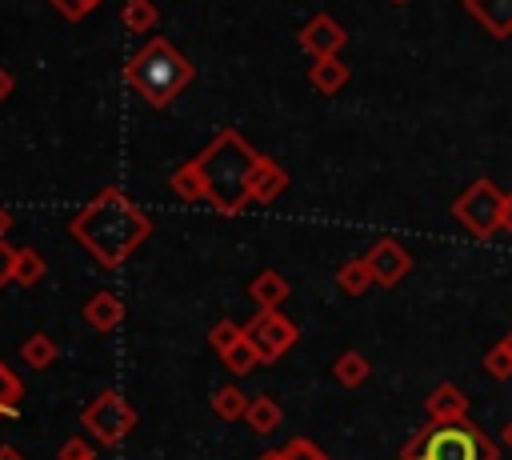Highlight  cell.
Returning <instances> with one entry per match:
<instances>
[{
    "label": "cell",
    "instance_id": "6da1fadb",
    "mask_svg": "<svg viewBox=\"0 0 512 460\" xmlns=\"http://www.w3.org/2000/svg\"><path fill=\"white\" fill-rule=\"evenodd\" d=\"M256 164H260V152L236 128H220L200 156L184 160L172 172L168 188L188 204L200 200L224 216H240L248 208V184Z\"/></svg>",
    "mask_w": 512,
    "mask_h": 460
},
{
    "label": "cell",
    "instance_id": "7a4b0ae2",
    "mask_svg": "<svg viewBox=\"0 0 512 460\" xmlns=\"http://www.w3.org/2000/svg\"><path fill=\"white\" fill-rule=\"evenodd\" d=\"M152 232V220L132 204L128 192H120L116 184L100 188L76 216H72V236L88 248V256L116 272Z\"/></svg>",
    "mask_w": 512,
    "mask_h": 460
},
{
    "label": "cell",
    "instance_id": "3957f363",
    "mask_svg": "<svg viewBox=\"0 0 512 460\" xmlns=\"http://www.w3.org/2000/svg\"><path fill=\"white\" fill-rule=\"evenodd\" d=\"M192 76H196V68L164 36L144 40V48L136 56H128V64H124V84L136 88L144 96V104H152V108L172 104L192 84Z\"/></svg>",
    "mask_w": 512,
    "mask_h": 460
},
{
    "label": "cell",
    "instance_id": "277c9868",
    "mask_svg": "<svg viewBox=\"0 0 512 460\" xmlns=\"http://www.w3.org/2000/svg\"><path fill=\"white\" fill-rule=\"evenodd\" d=\"M396 460H500L492 436L464 420H428L404 448Z\"/></svg>",
    "mask_w": 512,
    "mask_h": 460
},
{
    "label": "cell",
    "instance_id": "5b68a950",
    "mask_svg": "<svg viewBox=\"0 0 512 460\" xmlns=\"http://www.w3.org/2000/svg\"><path fill=\"white\" fill-rule=\"evenodd\" d=\"M452 216L464 224V232H472L476 240H488L500 232V216H504V188H496L488 176L472 180L456 200H452Z\"/></svg>",
    "mask_w": 512,
    "mask_h": 460
},
{
    "label": "cell",
    "instance_id": "8992f818",
    "mask_svg": "<svg viewBox=\"0 0 512 460\" xmlns=\"http://www.w3.org/2000/svg\"><path fill=\"white\" fill-rule=\"evenodd\" d=\"M80 424H84V432H92L104 448H116V444L132 432V424H136V408H132L116 388H100V392L84 404Z\"/></svg>",
    "mask_w": 512,
    "mask_h": 460
},
{
    "label": "cell",
    "instance_id": "52a82bcc",
    "mask_svg": "<svg viewBox=\"0 0 512 460\" xmlns=\"http://www.w3.org/2000/svg\"><path fill=\"white\" fill-rule=\"evenodd\" d=\"M244 340L256 348L260 364H276V360L300 340V328H296L288 316H280V312H264V308H256L252 320L244 324Z\"/></svg>",
    "mask_w": 512,
    "mask_h": 460
},
{
    "label": "cell",
    "instance_id": "ba28073f",
    "mask_svg": "<svg viewBox=\"0 0 512 460\" xmlns=\"http://www.w3.org/2000/svg\"><path fill=\"white\" fill-rule=\"evenodd\" d=\"M364 256H368L372 280H376V284H384V288L400 284V280L412 272V256H408V248H404L400 240H392V236H380Z\"/></svg>",
    "mask_w": 512,
    "mask_h": 460
},
{
    "label": "cell",
    "instance_id": "9c48e42d",
    "mask_svg": "<svg viewBox=\"0 0 512 460\" xmlns=\"http://www.w3.org/2000/svg\"><path fill=\"white\" fill-rule=\"evenodd\" d=\"M296 40H300V48H304L312 60H320V56H340V48L348 44V32H344L328 12H316V16L296 32Z\"/></svg>",
    "mask_w": 512,
    "mask_h": 460
},
{
    "label": "cell",
    "instance_id": "30bf717a",
    "mask_svg": "<svg viewBox=\"0 0 512 460\" xmlns=\"http://www.w3.org/2000/svg\"><path fill=\"white\" fill-rule=\"evenodd\" d=\"M424 412H428V420H464L468 416V392H460L452 380H440L424 396Z\"/></svg>",
    "mask_w": 512,
    "mask_h": 460
},
{
    "label": "cell",
    "instance_id": "8fae6325",
    "mask_svg": "<svg viewBox=\"0 0 512 460\" xmlns=\"http://www.w3.org/2000/svg\"><path fill=\"white\" fill-rule=\"evenodd\" d=\"M284 188H288V172H284L272 156H260V164H256V172H252V184H248V204H268V200H276Z\"/></svg>",
    "mask_w": 512,
    "mask_h": 460
},
{
    "label": "cell",
    "instance_id": "7c38bea8",
    "mask_svg": "<svg viewBox=\"0 0 512 460\" xmlns=\"http://www.w3.org/2000/svg\"><path fill=\"white\" fill-rule=\"evenodd\" d=\"M84 324L88 328H96V332H112L120 320H124V300L116 296V292H92L88 300H84Z\"/></svg>",
    "mask_w": 512,
    "mask_h": 460
},
{
    "label": "cell",
    "instance_id": "4fadbf2b",
    "mask_svg": "<svg viewBox=\"0 0 512 460\" xmlns=\"http://www.w3.org/2000/svg\"><path fill=\"white\" fill-rule=\"evenodd\" d=\"M464 8H468L496 40H508V36H512V0H464Z\"/></svg>",
    "mask_w": 512,
    "mask_h": 460
},
{
    "label": "cell",
    "instance_id": "5bb4252c",
    "mask_svg": "<svg viewBox=\"0 0 512 460\" xmlns=\"http://www.w3.org/2000/svg\"><path fill=\"white\" fill-rule=\"evenodd\" d=\"M248 296H252V304H256V308H264V312H280V304L288 300V280H284L280 272L264 268V272H256V276H252Z\"/></svg>",
    "mask_w": 512,
    "mask_h": 460
},
{
    "label": "cell",
    "instance_id": "9a60e30c",
    "mask_svg": "<svg viewBox=\"0 0 512 460\" xmlns=\"http://www.w3.org/2000/svg\"><path fill=\"white\" fill-rule=\"evenodd\" d=\"M308 84H312L316 92L332 96V92H340V88L348 84V64H344L340 56H320V60H312V68H308Z\"/></svg>",
    "mask_w": 512,
    "mask_h": 460
},
{
    "label": "cell",
    "instance_id": "2e32d148",
    "mask_svg": "<svg viewBox=\"0 0 512 460\" xmlns=\"http://www.w3.org/2000/svg\"><path fill=\"white\" fill-rule=\"evenodd\" d=\"M368 284H376V280H372V268H368V256H352V260H344V264L336 268V288H340L344 296H364Z\"/></svg>",
    "mask_w": 512,
    "mask_h": 460
},
{
    "label": "cell",
    "instance_id": "e0dca14e",
    "mask_svg": "<svg viewBox=\"0 0 512 460\" xmlns=\"http://www.w3.org/2000/svg\"><path fill=\"white\" fill-rule=\"evenodd\" d=\"M332 376H336V384H344V388H360V384L372 376V364H368L364 352L348 348V352H340V356L332 360Z\"/></svg>",
    "mask_w": 512,
    "mask_h": 460
},
{
    "label": "cell",
    "instance_id": "ac0fdd59",
    "mask_svg": "<svg viewBox=\"0 0 512 460\" xmlns=\"http://www.w3.org/2000/svg\"><path fill=\"white\" fill-rule=\"evenodd\" d=\"M280 420H284V412H280V404H276L272 396H256V400L248 404V412H244V424H248L256 436H272V432L280 428Z\"/></svg>",
    "mask_w": 512,
    "mask_h": 460
},
{
    "label": "cell",
    "instance_id": "d6986e66",
    "mask_svg": "<svg viewBox=\"0 0 512 460\" xmlns=\"http://www.w3.org/2000/svg\"><path fill=\"white\" fill-rule=\"evenodd\" d=\"M248 404H252V400H248L236 384H224V388H216V392H212V412H216L224 424H228V420H244Z\"/></svg>",
    "mask_w": 512,
    "mask_h": 460
},
{
    "label": "cell",
    "instance_id": "ffe728a7",
    "mask_svg": "<svg viewBox=\"0 0 512 460\" xmlns=\"http://www.w3.org/2000/svg\"><path fill=\"white\" fill-rule=\"evenodd\" d=\"M120 20H124L128 32H152L156 20H160V8H156L152 0H124Z\"/></svg>",
    "mask_w": 512,
    "mask_h": 460
},
{
    "label": "cell",
    "instance_id": "44dd1931",
    "mask_svg": "<svg viewBox=\"0 0 512 460\" xmlns=\"http://www.w3.org/2000/svg\"><path fill=\"white\" fill-rule=\"evenodd\" d=\"M20 360L28 364V368H48L52 360H56V340L52 336H44V332H32L24 344H20Z\"/></svg>",
    "mask_w": 512,
    "mask_h": 460
},
{
    "label": "cell",
    "instance_id": "7402d4cb",
    "mask_svg": "<svg viewBox=\"0 0 512 460\" xmlns=\"http://www.w3.org/2000/svg\"><path fill=\"white\" fill-rule=\"evenodd\" d=\"M24 404V384L8 364H0V416H16Z\"/></svg>",
    "mask_w": 512,
    "mask_h": 460
},
{
    "label": "cell",
    "instance_id": "603a6c76",
    "mask_svg": "<svg viewBox=\"0 0 512 460\" xmlns=\"http://www.w3.org/2000/svg\"><path fill=\"white\" fill-rule=\"evenodd\" d=\"M40 276H44V256H40L36 248H16V280H12V284L32 288Z\"/></svg>",
    "mask_w": 512,
    "mask_h": 460
},
{
    "label": "cell",
    "instance_id": "cb8c5ba5",
    "mask_svg": "<svg viewBox=\"0 0 512 460\" xmlns=\"http://www.w3.org/2000/svg\"><path fill=\"white\" fill-rule=\"evenodd\" d=\"M244 340V324H232V320H216L212 328H208V344H212V352L216 356H224L232 344H240Z\"/></svg>",
    "mask_w": 512,
    "mask_h": 460
},
{
    "label": "cell",
    "instance_id": "d4e9b609",
    "mask_svg": "<svg viewBox=\"0 0 512 460\" xmlns=\"http://www.w3.org/2000/svg\"><path fill=\"white\" fill-rule=\"evenodd\" d=\"M220 360H224V368H228L232 376H244V372H252V368L260 364V356H256V348H252L248 340H240V344H232V348H228V352H224Z\"/></svg>",
    "mask_w": 512,
    "mask_h": 460
},
{
    "label": "cell",
    "instance_id": "484cf974",
    "mask_svg": "<svg viewBox=\"0 0 512 460\" xmlns=\"http://www.w3.org/2000/svg\"><path fill=\"white\" fill-rule=\"evenodd\" d=\"M484 372L496 376V380H508V376H512V348H508L504 340L488 348V356H484Z\"/></svg>",
    "mask_w": 512,
    "mask_h": 460
},
{
    "label": "cell",
    "instance_id": "4316f807",
    "mask_svg": "<svg viewBox=\"0 0 512 460\" xmlns=\"http://www.w3.org/2000/svg\"><path fill=\"white\" fill-rule=\"evenodd\" d=\"M280 460H328L312 440H304V436H296V440H288L284 448H280Z\"/></svg>",
    "mask_w": 512,
    "mask_h": 460
},
{
    "label": "cell",
    "instance_id": "83f0119b",
    "mask_svg": "<svg viewBox=\"0 0 512 460\" xmlns=\"http://www.w3.org/2000/svg\"><path fill=\"white\" fill-rule=\"evenodd\" d=\"M48 4H52L64 20H84V16H88L96 4H104V0H48Z\"/></svg>",
    "mask_w": 512,
    "mask_h": 460
},
{
    "label": "cell",
    "instance_id": "f1b7e54d",
    "mask_svg": "<svg viewBox=\"0 0 512 460\" xmlns=\"http://www.w3.org/2000/svg\"><path fill=\"white\" fill-rule=\"evenodd\" d=\"M96 452L88 448V440H80V436H72V440H64L60 444V460H92Z\"/></svg>",
    "mask_w": 512,
    "mask_h": 460
},
{
    "label": "cell",
    "instance_id": "f546056e",
    "mask_svg": "<svg viewBox=\"0 0 512 460\" xmlns=\"http://www.w3.org/2000/svg\"><path fill=\"white\" fill-rule=\"evenodd\" d=\"M16 280V248L8 240H0V284Z\"/></svg>",
    "mask_w": 512,
    "mask_h": 460
},
{
    "label": "cell",
    "instance_id": "4dcf8cb0",
    "mask_svg": "<svg viewBox=\"0 0 512 460\" xmlns=\"http://www.w3.org/2000/svg\"><path fill=\"white\" fill-rule=\"evenodd\" d=\"M500 232H512V192H504V216H500Z\"/></svg>",
    "mask_w": 512,
    "mask_h": 460
},
{
    "label": "cell",
    "instance_id": "1f68e13d",
    "mask_svg": "<svg viewBox=\"0 0 512 460\" xmlns=\"http://www.w3.org/2000/svg\"><path fill=\"white\" fill-rule=\"evenodd\" d=\"M12 84H16V80H12V72H4V68H0V104L8 100V92H12Z\"/></svg>",
    "mask_w": 512,
    "mask_h": 460
},
{
    "label": "cell",
    "instance_id": "d6a6232c",
    "mask_svg": "<svg viewBox=\"0 0 512 460\" xmlns=\"http://www.w3.org/2000/svg\"><path fill=\"white\" fill-rule=\"evenodd\" d=\"M8 232H12V212H8L4 204H0V240H4Z\"/></svg>",
    "mask_w": 512,
    "mask_h": 460
},
{
    "label": "cell",
    "instance_id": "836d02e7",
    "mask_svg": "<svg viewBox=\"0 0 512 460\" xmlns=\"http://www.w3.org/2000/svg\"><path fill=\"white\" fill-rule=\"evenodd\" d=\"M0 460H24V456H20L16 448H8V444H4V448H0Z\"/></svg>",
    "mask_w": 512,
    "mask_h": 460
},
{
    "label": "cell",
    "instance_id": "e575fe53",
    "mask_svg": "<svg viewBox=\"0 0 512 460\" xmlns=\"http://www.w3.org/2000/svg\"><path fill=\"white\" fill-rule=\"evenodd\" d=\"M504 448H508V452H512V420H508V424H504Z\"/></svg>",
    "mask_w": 512,
    "mask_h": 460
},
{
    "label": "cell",
    "instance_id": "d590c367",
    "mask_svg": "<svg viewBox=\"0 0 512 460\" xmlns=\"http://www.w3.org/2000/svg\"><path fill=\"white\" fill-rule=\"evenodd\" d=\"M256 460H280V448H272V452H264V456H256Z\"/></svg>",
    "mask_w": 512,
    "mask_h": 460
},
{
    "label": "cell",
    "instance_id": "8d00e7d4",
    "mask_svg": "<svg viewBox=\"0 0 512 460\" xmlns=\"http://www.w3.org/2000/svg\"><path fill=\"white\" fill-rule=\"evenodd\" d=\"M504 344H508V348H512V332H508V336H504Z\"/></svg>",
    "mask_w": 512,
    "mask_h": 460
},
{
    "label": "cell",
    "instance_id": "74e56055",
    "mask_svg": "<svg viewBox=\"0 0 512 460\" xmlns=\"http://www.w3.org/2000/svg\"><path fill=\"white\" fill-rule=\"evenodd\" d=\"M392 4H404V0H392Z\"/></svg>",
    "mask_w": 512,
    "mask_h": 460
},
{
    "label": "cell",
    "instance_id": "f35d334b",
    "mask_svg": "<svg viewBox=\"0 0 512 460\" xmlns=\"http://www.w3.org/2000/svg\"><path fill=\"white\" fill-rule=\"evenodd\" d=\"M92 460H96V456H92Z\"/></svg>",
    "mask_w": 512,
    "mask_h": 460
}]
</instances>
